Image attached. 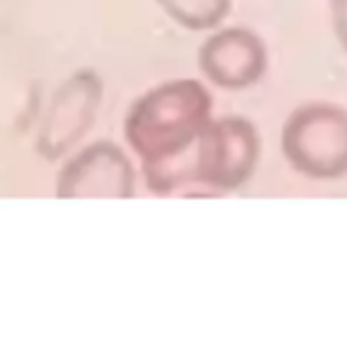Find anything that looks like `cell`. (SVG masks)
Masks as SVG:
<instances>
[{
  "label": "cell",
  "instance_id": "1",
  "mask_svg": "<svg viewBox=\"0 0 347 363\" xmlns=\"http://www.w3.org/2000/svg\"><path fill=\"white\" fill-rule=\"evenodd\" d=\"M212 121V95L195 78L160 83L131 105L124 136L143 159L155 192L176 190L193 178V145Z\"/></svg>",
  "mask_w": 347,
  "mask_h": 363
},
{
  "label": "cell",
  "instance_id": "2",
  "mask_svg": "<svg viewBox=\"0 0 347 363\" xmlns=\"http://www.w3.org/2000/svg\"><path fill=\"white\" fill-rule=\"evenodd\" d=\"M281 148L292 169L309 178H340L347 173V112L328 102H309L290 114Z\"/></svg>",
  "mask_w": 347,
  "mask_h": 363
},
{
  "label": "cell",
  "instance_id": "3",
  "mask_svg": "<svg viewBox=\"0 0 347 363\" xmlns=\"http://www.w3.org/2000/svg\"><path fill=\"white\" fill-rule=\"evenodd\" d=\"M260 159V131L245 117L212 119L195 141L193 183L233 190L253 176Z\"/></svg>",
  "mask_w": 347,
  "mask_h": 363
},
{
  "label": "cell",
  "instance_id": "4",
  "mask_svg": "<svg viewBox=\"0 0 347 363\" xmlns=\"http://www.w3.org/2000/svg\"><path fill=\"white\" fill-rule=\"evenodd\" d=\"M267 45L245 27H229L212 34L200 48V69L209 81L226 90H243L267 71Z\"/></svg>",
  "mask_w": 347,
  "mask_h": 363
},
{
  "label": "cell",
  "instance_id": "5",
  "mask_svg": "<svg viewBox=\"0 0 347 363\" xmlns=\"http://www.w3.org/2000/svg\"><path fill=\"white\" fill-rule=\"evenodd\" d=\"M103 100V83L91 71H79L55 93L41 129L38 148L45 157H57L69 150L91 129Z\"/></svg>",
  "mask_w": 347,
  "mask_h": 363
},
{
  "label": "cell",
  "instance_id": "6",
  "mask_svg": "<svg viewBox=\"0 0 347 363\" xmlns=\"http://www.w3.org/2000/svg\"><path fill=\"white\" fill-rule=\"evenodd\" d=\"M59 195L131 197L134 195V166L115 143H93L62 169Z\"/></svg>",
  "mask_w": 347,
  "mask_h": 363
},
{
  "label": "cell",
  "instance_id": "7",
  "mask_svg": "<svg viewBox=\"0 0 347 363\" xmlns=\"http://www.w3.org/2000/svg\"><path fill=\"white\" fill-rule=\"evenodd\" d=\"M176 24L190 31H207L229 17L231 0H157Z\"/></svg>",
  "mask_w": 347,
  "mask_h": 363
},
{
  "label": "cell",
  "instance_id": "8",
  "mask_svg": "<svg viewBox=\"0 0 347 363\" xmlns=\"http://www.w3.org/2000/svg\"><path fill=\"white\" fill-rule=\"evenodd\" d=\"M331 20L333 31L347 52V0H331Z\"/></svg>",
  "mask_w": 347,
  "mask_h": 363
}]
</instances>
